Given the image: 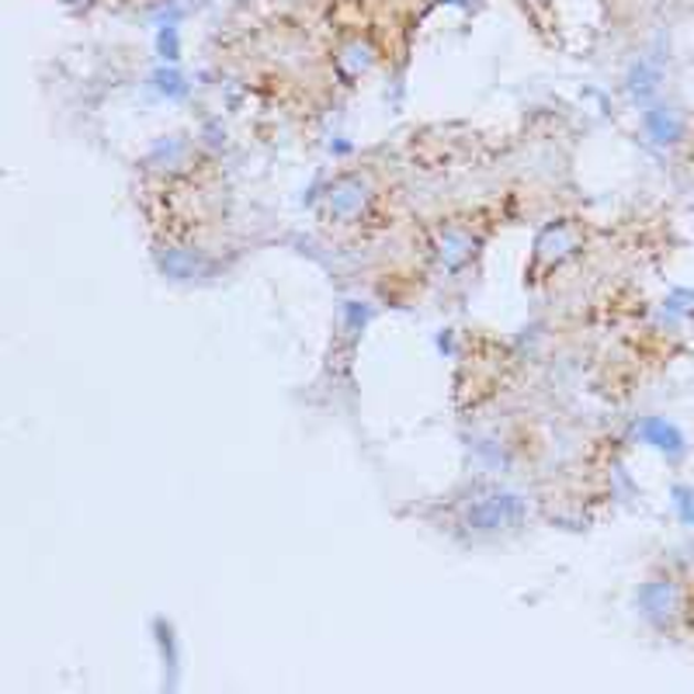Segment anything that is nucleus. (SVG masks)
<instances>
[{"label": "nucleus", "instance_id": "nucleus-1", "mask_svg": "<svg viewBox=\"0 0 694 694\" xmlns=\"http://www.w3.org/2000/svg\"><path fill=\"white\" fill-rule=\"evenodd\" d=\"M441 532L466 545H490L524 532L528 524V500L500 483H472L445 500Z\"/></svg>", "mask_w": 694, "mask_h": 694}, {"label": "nucleus", "instance_id": "nucleus-2", "mask_svg": "<svg viewBox=\"0 0 694 694\" xmlns=\"http://www.w3.org/2000/svg\"><path fill=\"white\" fill-rule=\"evenodd\" d=\"M687 590L691 580L674 566H653L636 590V611L653 632L677 636L687 626Z\"/></svg>", "mask_w": 694, "mask_h": 694}, {"label": "nucleus", "instance_id": "nucleus-3", "mask_svg": "<svg viewBox=\"0 0 694 694\" xmlns=\"http://www.w3.org/2000/svg\"><path fill=\"white\" fill-rule=\"evenodd\" d=\"M378 205V191L369 174H341L327 188L323 220L333 229H362Z\"/></svg>", "mask_w": 694, "mask_h": 694}, {"label": "nucleus", "instance_id": "nucleus-4", "mask_svg": "<svg viewBox=\"0 0 694 694\" xmlns=\"http://www.w3.org/2000/svg\"><path fill=\"white\" fill-rule=\"evenodd\" d=\"M642 129H645V139H650L653 147L677 150L681 142L687 139V118L674 105L653 102V105H645V111H642Z\"/></svg>", "mask_w": 694, "mask_h": 694}, {"label": "nucleus", "instance_id": "nucleus-5", "mask_svg": "<svg viewBox=\"0 0 694 694\" xmlns=\"http://www.w3.org/2000/svg\"><path fill=\"white\" fill-rule=\"evenodd\" d=\"M660 84H663V74H660V66H653L650 60H639L629 66V74H626V94H629V102L645 108V105H653L656 102V94H660Z\"/></svg>", "mask_w": 694, "mask_h": 694}, {"label": "nucleus", "instance_id": "nucleus-6", "mask_svg": "<svg viewBox=\"0 0 694 694\" xmlns=\"http://www.w3.org/2000/svg\"><path fill=\"white\" fill-rule=\"evenodd\" d=\"M642 438L650 441L653 448H660L666 459H681V455L687 451V445H684V435L681 430L670 424V420H660V417H653V420H645L642 424Z\"/></svg>", "mask_w": 694, "mask_h": 694}]
</instances>
